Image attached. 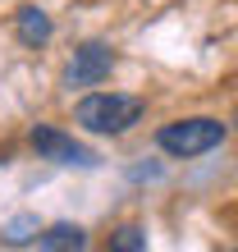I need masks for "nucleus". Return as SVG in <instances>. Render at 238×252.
Masks as SVG:
<instances>
[{
    "instance_id": "obj_1",
    "label": "nucleus",
    "mask_w": 238,
    "mask_h": 252,
    "mask_svg": "<svg viewBox=\"0 0 238 252\" xmlns=\"http://www.w3.org/2000/svg\"><path fill=\"white\" fill-rule=\"evenodd\" d=\"M147 115V101L142 96H128V92H87L78 106H73V124L96 133V138H124L128 128H138Z\"/></svg>"
},
{
    "instance_id": "obj_2",
    "label": "nucleus",
    "mask_w": 238,
    "mask_h": 252,
    "mask_svg": "<svg viewBox=\"0 0 238 252\" xmlns=\"http://www.w3.org/2000/svg\"><path fill=\"white\" fill-rule=\"evenodd\" d=\"M229 138V124L211 120V115H188V120H170L156 128V147L174 160H197L206 152H215Z\"/></svg>"
},
{
    "instance_id": "obj_3",
    "label": "nucleus",
    "mask_w": 238,
    "mask_h": 252,
    "mask_svg": "<svg viewBox=\"0 0 238 252\" xmlns=\"http://www.w3.org/2000/svg\"><path fill=\"white\" fill-rule=\"evenodd\" d=\"M28 147H32L41 160H51V165H78V170H92L96 165L92 147H83L73 133L55 128V124H32V128H28Z\"/></svg>"
},
{
    "instance_id": "obj_4",
    "label": "nucleus",
    "mask_w": 238,
    "mask_h": 252,
    "mask_svg": "<svg viewBox=\"0 0 238 252\" xmlns=\"http://www.w3.org/2000/svg\"><path fill=\"white\" fill-rule=\"evenodd\" d=\"M110 73H115V46L92 37V41H83L73 51V60L64 69V87H101Z\"/></svg>"
},
{
    "instance_id": "obj_5",
    "label": "nucleus",
    "mask_w": 238,
    "mask_h": 252,
    "mask_svg": "<svg viewBox=\"0 0 238 252\" xmlns=\"http://www.w3.org/2000/svg\"><path fill=\"white\" fill-rule=\"evenodd\" d=\"M51 32H55V28H51V14H41L37 5H23L19 14H14V37H19L28 51H41L51 41Z\"/></svg>"
},
{
    "instance_id": "obj_6",
    "label": "nucleus",
    "mask_w": 238,
    "mask_h": 252,
    "mask_svg": "<svg viewBox=\"0 0 238 252\" xmlns=\"http://www.w3.org/2000/svg\"><path fill=\"white\" fill-rule=\"evenodd\" d=\"M37 248L41 252H78V248H87V234L78 225H51L37 234Z\"/></svg>"
},
{
    "instance_id": "obj_7",
    "label": "nucleus",
    "mask_w": 238,
    "mask_h": 252,
    "mask_svg": "<svg viewBox=\"0 0 238 252\" xmlns=\"http://www.w3.org/2000/svg\"><path fill=\"white\" fill-rule=\"evenodd\" d=\"M142 248H147V229L138 225H119L110 234V252H142Z\"/></svg>"
},
{
    "instance_id": "obj_8",
    "label": "nucleus",
    "mask_w": 238,
    "mask_h": 252,
    "mask_svg": "<svg viewBox=\"0 0 238 252\" xmlns=\"http://www.w3.org/2000/svg\"><path fill=\"white\" fill-rule=\"evenodd\" d=\"M0 239H5V243H28V239H32V243H37V220H28V216H23V220H9Z\"/></svg>"
},
{
    "instance_id": "obj_9",
    "label": "nucleus",
    "mask_w": 238,
    "mask_h": 252,
    "mask_svg": "<svg viewBox=\"0 0 238 252\" xmlns=\"http://www.w3.org/2000/svg\"><path fill=\"white\" fill-rule=\"evenodd\" d=\"M234 128H238V110H234Z\"/></svg>"
}]
</instances>
